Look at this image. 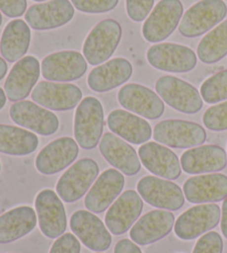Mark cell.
<instances>
[{
	"mask_svg": "<svg viewBox=\"0 0 227 253\" xmlns=\"http://www.w3.org/2000/svg\"><path fill=\"white\" fill-rule=\"evenodd\" d=\"M104 126L103 107L97 98L81 100L75 116V137L85 150H91L100 142Z\"/></svg>",
	"mask_w": 227,
	"mask_h": 253,
	"instance_id": "cell-1",
	"label": "cell"
},
{
	"mask_svg": "<svg viewBox=\"0 0 227 253\" xmlns=\"http://www.w3.org/2000/svg\"><path fill=\"white\" fill-rule=\"evenodd\" d=\"M122 38V27L114 19L100 21L90 31L83 44V56L88 63L97 66L110 59Z\"/></svg>",
	"mask_w": 227,
	"mask_h": 253,
	"instance_id": "cell-2",
	"label": "cell"
},
{
	"mask_svg": "<svg viewBox=\"0 0 227 253\" xmlns=\"http://www.w3.org/2000/svg\"><path fill=\"white\" fill-rule=\"evenodd\" d=\"M226 15L227 6L223 0H201L182 17L179 30L184 37H198L219 25Z\"/></svg>",
	"mask_w": 227,
	"mask_h": 253,
	"instance_id": "cell-3",
	"label": "cell"
},
{
	"mask_svg": "<svg viewBox=\"0 0 227 253\" xmlns=\"http://www.w3.org/2000/svg\"><path fill=\"white\" fill-rule=\"evenodd\" d=\"M153 138L171 148H195L205 142L206 131L201 125L192 121L171 119L155 126Z\"/></svg>",
	"mask_w": 227,
	"mask_h": 253,
	"instance_id": "cell-4",
	"label": "cell"
},
{
	"mask_svg": "<svg viewBox=\"0 0 227 253\" xmlns=\"http://www.w3.org/2000/svg\"><path fill=\"white\" fill-rule=\"evenodd\" d=\"M156 92L167 105L180 112L194 115L202 109L203 98L198 90L173 76H163L155 84Z\"/></svg>",
	"mask_w": 227,
	"mask_h": 253,
	"instance_id": "cell-5",
	"label": "cell"
},
{
	"mask_svg": "<svg viewBox=\"0 0 227 253\" xmlns=\"http://www.w3.org/2000/svg\"><path fill=\"white\" fill-rule=\"evenodd\" d=\"M99 174V166L90 158H84L72 165L61 175L57 183V192L61 200L68 203L82 198Z\"/></svg>",
	"mask_w": 227,
	"mask_h": 253,
	"instance_id": "cell-6",
	"label": "cell"
},
{
	"mask_svg": "<svg viewBox=\"0 0 227 253\" xmlns=\"http://www.w3.org/2000/svg\"><path fill=\"white\" fill-rule=\"evenodd\" d=\"M182 17L183 4L180 0H161L144 22L142 28L144 39L155 43L169 38L179 26Z\"/></svg>",
	"mask_w": 227,
	"mask_h": 253,
	"instance_id": "cell-7",
	"label": "cell"
},
{
	"mask_svg": "<svg viewBox=\"0 0 227 253\" xmlns=\"http://www.w3.org/2000/svg\"><path fill=\"white\" fill-rule=\"evenodd\" d=\"M150 65L158 70L185 74L192 71L197 58L192 49L178 43H157L150 47L147 52Z\"/></svg>",
	"mask_w": 227,
	"mask_h": 253,
	"instance_id": "cell-8",
	"label": "cell"
},
{
	"mask_svg": "<svg viewBox=\"0 0 227 253\" xmlns=\"http://www.w3.org/2000/svg\"><path fill=\"white\" fill-rule=\"evenodd\" d=\"M221 220V208L214 203L195 206L182 213L174 224L176 237L194 240L214 229Z\"/></svg>",
	"mask_w": 227,
	"mask_h": 253,
	"instance_id": "cell-9",
	"label": "cell"
},
{
	"mask_svg": "<svg viewBox=\"0 0 227 253\" xmlns=\"http://www.w3.org/2000/svg\"><path fill=\"white\" fill-rule=\"evenodd\" d=\"M136 188L145 202L158 209L178 211L184 206V193L174 182L148 175L140 180Z\"/></svg>",
	"mask_w": 227,
	"mask_h": 253,
	"instance_id": "cell-10",
	"label": "cell"
},
{
	"mask_svg": "<svg viewBox=\"0 0 227 253\" xmlns=\"http://www.w3.org/2000/svg\"><path fill=\"white\" fill-rule=\"evenodd\" d=\"M39 227L49 239L61 237L67 229V215L61 199L52 190H42L36 198Z\"/></svg>",
	"mask_w": 227,
	"mask_h": 253,
	"instance_id": "cell-11",
	"label": "cell"
},
{
	"mask_svg": "<svg viewBox=\"0 0 227 253\" xmlns=\"http://www.w3.org/2000/svg\"><path fill=\"white\" fill-rule=\"evenodd\" d=\"M70 228L82 245L92 251H106L112 243L111 234L101 219L89 211L75 212L70 219Z\"/></svg>",
	"mask_w": 227,
	"mask_h": 253,
	"instance_id": "cell-12",
	"label": "cell"
},
{
	"mask_svg": "<svg viewBox=\"0 0 227 253\" xmlns=\"http://www.w3.org/2000/svg\"><path fill=\"white\" fill-rule=\"evenodd\" d=\"M88 70V61L78 51H59L47 56L42 61L44 79L69 83L81 78Z\"/></svg>",
	"mask_w": 227,
	"mask_h": 253,
	"instance_id": "cell-13",
	"label": "cell"
},
{
	"mask_svg": "<svg viewBox=\"0 0 227 253\" xmlns=\"http://www.w3.org/2000/svg\"><path fill=\"white\" fill-rule=\"evenodd\" d=\"M31 98L38 105L50 110L67 111L79 105L82 99V91L71 84L41 81L35 87Z\"/></svg>",
	"mask_w": 227,
	"mask_h": 253,
	"instance_id": "cell-14",
	"label": "cell"
},
{
	"mask_svg": "<svg viewBox=\"0 0 227 253\" xmlns=\"http://www.w3.org/2000/svg\"><path fill=\"white\" fill-rule=\"evenodd\" d=\"M120 105L126 110L147 119H158L164 112L165 106L158 94L139 84L123 85L117 93Z\"/></svg>",
	"mask_w": 227,
	"mask_h": 253,
	"instance_id": "cell-15",
	"label": "cell"
},
{
	"mask_svg": "<svg viewBox=\"0 0 227 253\" xmlns=\"http://www.w3.org/2000/svg\"><path fill=\"white\" fill-rule=\"evenodd\" d=\"M9 112L13 123L38 134L51 135L59 129L58 117L35 102L18 101L13 103Z\"/></svg>",
	"mask_w": 227,
	"mask_h": 253,
	"instance_id": "cell-16",
	"label": "cell"
},
{
	"mask_svg": "<svg viewBox=\"0 0 227 253\" xmlns=\"http://www.w3.org/2000/svg\"><path fill=\"white\" fill-rule=\"evenodd\" d=\"M79 155V146L70 137H62L47 144L36 159V168L44 175L56 174L68 168Z\"/></svg>",
	"mask_w": 227,
	"mask_h": 253,
	"instance_id": "cell-17",
	"label": "cell"
},
{
	"mask_svg": "<svg viewBox=\"0 0 227 253\" xmlns=\"http://www.w3.org/2000/svg\"><path fill=\"white\" fill-rule=\"evenodd\" d=\"M75 7L69 0H50L31 6L26 12V21L35 30L59 28L71 21Z\"/></svg>",
	"mask_w": 227,
	"mask_h": 253,
	"instance_id": "cell-18",
	"label": "cell"
},
{
	"mask_svg": "<svg viewBox=\"0 0 227 253\" xmlns=\"http://www.w3.org/2000/svg\"><path fill=\"white\" fill-rule=\"evenodd\" d=\"M143 210V199L140 194L128 190L116 199L106 214V225L109 231L120 236L132 227Z\"/></svg>",
	"mask_w": 227,
	"mask_h": 253,
	"instance_id": "cell-19",
	"label": "cell"
},
{
	"mask_svg": "<svg viewBox=\"0 0 227 253\" xmlns=\"http://www.w3.org/2000/svg\"><path fill=\"white\" fill-rule=\"evenodd\" d=\"M40 76V62L33 56L17 61L4 83V92L10 101L18 102L29 96Z\"/></svg>",
	"mask_w": 227,
	"mask_h": 253,
	"instance_id": "cell-20",
	"label": "cell"
},
{
	"mask_svg": "<svg viewBox=\"0 0 227 253\" xmlns=\"http://www.w3.org/2000/svg\"><path fill=\"white\" fill-rule=\"evenodd\" d=\"M123 174L115 169H108L99 175L89 190L84 205L93 213H102L120 196L124 188Z\"/></svg>",
	"mask_w": 227,
	"mask_h": 253,
	"instance_id": "cell-21",
	"label": "cell"
},
{
	"mask_svg": "<svg viewBox=\"0 0 227 253\" xmlns=\"http://www.w3.org/2000/svg\"><path fill=\"white\" fill-rule=\"evenodd\" d=\"M175 216L167 210H153L136 221L130 231V238L136 245L148 246L161 240L174 227Z\"/></svg>",
	"mask_w": 227,
	"mask_h": 253,
	"instance_id": "cell-22",
	"label": "cell"
},
{
	"mask_svg": "<svg viewBox=\"0 0 227 253\" xmlns=\"http://www.w3.org/2000/svg\"><path fill=\"white\" fill-rule=\"evenodd\" d=\"M186 200L190 203H213L227 197V177L222 173L195 175L183 186Z\"/></svg>",
	"mask_w": 227,
	"mask_h": 253,
	"instance_id": "cell-23",
	"label": "cell"
},
{
	"mask_svg": "<svg viewBox=\"0 0 227 253\" xmlns=\"http://www.w3.org/2000/svg\"><path fill=\"white\" fill-rule=\"evenodd\" d=\"M142 165L150 172L169 180L180 178L182 167L175 153L157 142H148L139 149Z\"/></svg>",
	"mask_w": 227,
	"mask_h": 253,
	"instance_id": "cell-24",
	"label": "cell"
},
{
	"mask_svg": "<svg viewBox=\"0 0 227 253\" xmlns=\"http://www.w3.org/2000/svg\"><path fill=\"white\" fill-rule=\"evenodd\" d=\"M227 166V155L222 147L215 144L195 147L181 157V167L186 173L198 174L217 172Z\"/></svg>",
	"mask_w": 227,
	"mask_h": 253,
	"instance_id": "cell-25",
	"label": "cell"
},
{
	"mask_svg": "<svg viewBox=\"0 0 227 253\" xmlns=\"http://www.w3.org/2000/svg\"><path fill=\"white\" fill-rule=\"evenodd\" d=\"M100 151L106 160L114 168L126 175H135L141 170V161L134 148L116 137L114 133L108 132L100 141Z\"/></svg>",
	"mask_w": 227,
	"mask_h": 253,
	"instance_id": "cell-26",
	"label": "cell"
},
{
	"mask_svg": "<svg viewBox=\"0 0 227 253\" xmlns=\"http://www.w3.org/2000/svg\"><path fill=\"white\" fill-rule=\"evenodd\" d=\"M133 74L131 62L124 58H114L91 70L89 87L95 92H106L126 83Z\"/></svg>",
	"mask_w": 227,
	"mask_h": 253,
	"instance_id": "cell-27",
	"label": "cell"
},
{
	"mask_svg": "<svg viewBox=\"0 0 227 253\" xmlns=\"http://www.w3.org/2000/svg\"><path fill=\"white\" fill-rule=\"evenodd\" d=\"M108 126L114 134L133 144H142L152 137V128L147 120L129 111L117 109L108 117Z\"/></svg>",
	"mask_w": 227,
	"mask_h": 253,
	"instance_id": "cell-28",
	"label": "cell"
},
{
	"mask_svg": "<svg viewBox=\"0 0 227 253\" xmlns=\"http://www.w3.org/2000/svg\"><path fill=\"white\" fill-rule=\"evenodd\" d=\"M38 216L31 207L22 206L0 215V245L19 240L37 225Z\"/></svg>",
	"mask_w": 227,
	"mask_h": 253,
	"instance_id": "cell-29",
	"label": "cell"
},
{
	"mask_svg": "<svg viewBox=\"0 0 227 253\" xmlns=\"http://www.w3.org/2000/svg\"><path fill=\"white\" fill-rule=\"evenodd\" d=\"M31 31L26 21L15 19L4 28L0 39V52L9 62L19 61L28 51Z\"/></svg>",
	"mask_w": 227,
	"mask_h": 253,
	"instance_id": "cell-30",
	"label": "cell"
},
{
	"mask_svg": "<svg viewBox=\"0 0 227 253\" xmlns=\"http://www.w3.org/2000/svg\"><path fill=\"white\" fill-rule=\"evenodd\" d=\"M39 139L34 132L15 126L0 125V152L10 156H28L36 151Z\"/></svg>",
	"mask_w": 227,
	"mask_h": 253,
	"instance_id": "cell-31",
	"label": "cell"
},
{
	"mask_svg": "<svg viewBox=\"0 0 227 253\" xmlns=\"http://www.w3.org/2000/svg\"><path fill=\"white\" fill-rule=\"evenodd\" d=\"M227 55V20L223 21L205 35L197 46L199 60L212 65Z\"/></svg>",
	"mask_w": 227,
	"mask_h": 253,
	"instance_id": "cell-32",
	"label": "cell"
},
{
	"mask_svg": "<svg viewBox=\"0 0 227 253\" xmlns=\"http://www.w3.org/2000/svg\"><path fill=\"white\" fill-rule=\"evenodd\" d=\"M201 96L207 103H217L227 99V70L213 75L201 85Z\"/></svg>",
	"mask_w": 227,
	"mask_h": 253,
	"instance_id": "cell-33",
	"label": "cell"
},
{
	"mask_svg": "<svg viewBox=\"0 0 227 253\" xmlns=\"http://www.w3.org/2000/svg\"><path fill=\"white\" fill-rule=\"evenodd\" d=\"M203 123L212 131L227 130V101L208 108L203 116Z\"/></svg>",
	"mask_w": 227,
	"mask_h": 253,
	"instance_id": "cell-34",
	"label": "cell"
},
{
	"mask_svg": "<svg viewBox=\"0 0 227 253\" xmlns=\"http://www.w3.org/2000/svg\"><path fill=\"white\" fill-rule=\"evenodd\" d=\"M75 8L88 13H102L114 9L119 0H71Z\"/></svg>",
	"mask_w": 227,
	"mask_h": 253,
	"instance_id": "cell-35",
	"label": "cell"
},
{
	"mask_svg": "<svg viewBox=\"0 0 227 253\" xmlns=\"http://www.w3.org/2000/svg\"><path fill=\"white\" fill-rule=\"evenodd\" d=\"M193 253H223V239L215 231L204 234L195 245Z\"/></svg>",
	"mask_w": 227,
	"mask_h": 253,
	"instance_id": "cell-36",
	"label": "cell"
},
{
	"mask_svg": "<svg viewBox=\"0 0 227 253\" xmlns=\"http://www.w3.org/2000/svg\"><path fill=\"white\" fill-rule=\"evenodd\" d=\"M154 0H126V11L131 19L143 21L153 8Z\"/></svg>",
	"mask_w": 227,
	"mask_h": 253,
	"instance_id": "cell-37",
	"label": "cell"
},
{
	"mask_svg": "<svg viewBox=\"0 0 227 253\" xmlns=\"http://www.w3.org/2000/svg\"><path fill=\"white\" fill-rule=\"evenodd\" d=\"M81 245L76 236L65 233L53 243L50 253H80Z\"/></svg>",
	"mask_w": 227,
	"mask_h": 253,
	"instance_id": "cell-38",
	"label": "cell"
},
{
	"mask_svg": "<svg viewBox=\"0 0 227 253\" xmlns=\"http://www.w3.org/2000/svg\"><path fill=\"white\" fill-rule=\"evenodd\" d=\"M27 9V0H0V10L10 18L20 17Z\"/></svg>",
	"mask_w": 227,
	"mask_h": 253,
	"instance_id": "cell-39",
	"label": "cell"
},
{
	"mask_svg": "<svg viewBox=\"0 0 227 253\" xmlns=\"http://www.w3.org/2000/svg\"><path fill=\"white\" fill-rule=\"evenodd\" d=\"M114 253H142L140 248L129 239H123L116 243Z\"/></svg>",
	"mask_w": 227,
	"mask_h": 253,
	"instance_id": "cell-40",
	"label": "cell"
},
{
	"mask_svg": "<svg viewBox=\"0 0 227 253\" xmlns=\"http://www.w3.org/2000/svg\"><path fill=\"white\" fill-rule=\"evenodd\" d=\"M221 228L222 232H223L224 237L227 239V197L223 202V207H222V220H221Z\"/></svg>",
	"mask_w": 227,
	"mask_h": 253,
	"instance_id": "cell-41",
	"label": "cell"
},
{
	"mask_svg": "<svg viewBox=\"0 0 227 253\" xmlns=\"http://www.w3.org/2000/svg\"><path fill=\"white\" fill-rule=\"evenodd\" d=\"M7 70H8L7 62L3 60V58L0 57V80L4 78V76L7 74Z\"/></svg>",
	"mask_w": 227,
	"mask_h": 253,
	"instance_id": "cell-42",
	"label": "cell"
},
{
	"mask_svg": "<svg viewBox=\"0 0 227 253\" xmlns=\"http://www.w3.org/2000/svg\"><path fill=\"white\" fill-rule=\"evenodd\" d=\"M6 101H7V94L3 91L2 88H0V110L2 109L4 105H6Z\"/></svg>",
	"mask_w": 227,
	"mask_h": 253,
	"instance_id": "cell-43",
	"label": "cell"
},
{
	"mask_svg": "<svg viewBox=\"0 0 227 253\" xmlns=\"http://www.w3.org/2000/svg\"><path fill=\"white\" fill-rule=\"evenodd\" d=\"M2 24V16H1V12H0V26Z\"/></svg>",
	"mask_w": 227,
	"mask_h": 253,
	"instance_id": "cell-44",
	"label": "cell"
},
{
	"mask_svg": "<svg viewBox=\"0 0 227 253\" xmlns=\"http://www.w3.org/2000/svg\"><path fill=\"white\" fill-rule=\"evenodd\" d=\"M34 1H45V0H34Z\"/></svg>",
	"mask_w": 227,
	"mask_h": 253,
	"instance_id": "cell-45",
	"label": "cell"
},
{
	"mask_svg": "<svg viewBox=\"0 0 227 253\" xmlns=\"http://www.w3.org/2000/svg\"><path fill=\"white\" fill-rule=\"evenodd\" d=\"M0 170H1V165H0Z\"/></svg>",
	"mask_w": 227,
	"mask_h": 253,
	"instance_id": "cell-46",
	"label": "cell"
}]
</instances>
